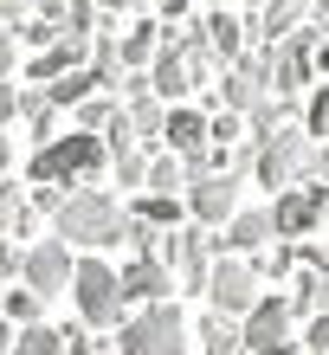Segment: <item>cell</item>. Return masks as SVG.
<instances>
[{"label": "cell", "mask_w": 329, "mask_h": 355, "mask_svg": "<svg viewBox=\"0 0 329 355\" xmlns=\"http://www.w3.org/2000/svg\"><path fill=\"white\" fill-rule=\"evenodd\" d=\"M19 116L33 123L39 149H46V142H52V97H46V91H19Z\"/></svg>", "instance_id": "26"}, {"label": "cell", "mask_w": 329, "mask_h": 355, "mask_svg": "<svg viewBox=\"0 0 329 355\" xmlns=\"http://www.w3.org/2000/svg\"><path fill=\"white\" fill-rule=\"evenodd\" d=\"M142 187H149V194H181V187H188V162L168 155V149L149 155V181H142Z\"/></svg>", "instance_id": "21"}, {"label": "cell", "mask_w": 329, "mask_h": 355, "mask_svg": "<svg viewBox=\"0 0 329 355\" xmlns=\"http://www.w3.org/2000/svg\"><path fill=\"white\" fill-rule=\"evenodd\" d=\"M104 162H110V149H104V136H85V130H65V136H52L46 149L33 155V181L39 187H58L65 194V181H97L104 175Z\"/></svg>", "instance_id": "3"}, {"label": "cell", "mask_w": 329, "mask_h": 355, "mask_svg": "<svg viewBox=\"0 0 329 355\" xmlns=\"http://www.w3.org/2000/svg\"><path fill=\"white\" fill-rule=\"evenodd\" d=\"M265 97H272L265 58H239V65H226V78H220V110H233V116H252Z\"/></svg>", "instance_id": "10"}, {"label": "cell", "mask_w": 329, "mask_h": 355, "mask_svg": "<svg viewBox=\"0 0 329 355\" xmlns=\"http://www.w3.org/2000/svg\"><path fill=\"white\" fill-rule=\"evenodd\" d=\"M13 116H19V91L0 85V123H13Z\"/></svg>", "instance_id": "37"}, {"label": "cell", "mask_w": 329, "mask_h": 355, "mask_svg": "<svg viewBox=\"0 0 329 355\" xmlns=\"http://www.w3.org/2000/svg\"><path fill=\"white\" fill-rule=\"evenodd\" d=\"M97 91H104V85H97V71H91V65H85V71H71V78H58V85H46L52 110H78V103H91Z\"/></svg>", "instance_id": "19"}, {"label": "cell", "mask_w": 329, "mask_h": 355, "mask_svg": "<svg viewBox=\"0 0 329 355\" xmlns=\"http://www.w3.org/2000/svg\"><path fill=\"white\" fill-rule=\"evenodd\" d=\"M245 130V116H233V110H213V149H220V142H233Z\"/></svg>", "instance_id": "35"}, {"label": "cell", "mask_w": 329, "mask_h": 355, "mask_svg": "<svg viewBox=\"0 0 329 355\" xmlns=\"http://www.w3.org/2000/svg\"><path fill=\"white\" fill-rule=\"evenodd\" d=\"M130 7H142V0H97V13H104V19H116V13H130Z\"/></svg>", "instance_id": "38"}, {"label": "cell", "mask_w": 329, "mask_h": 355, "mask_svg": "<svg viewBox=\"0 0 329 355\" xmlns=\"http://www.w3.org/2000/svg\"><path fill=\"white\" fill-rule=\"evenodd\" d=\"M317 226V200H310V187H291V194H278L272 200V239H303Z\"/></svg>", "instance_id": "15"}, {"label": "cell", "mask_w": 329, "mask_h": 355, "mask_svg": "<svg viewBox=\"0 0 329 355\" xmlns=\"http://www.w3.org/2000/svg\"><path fill=\"white\" fill-rule=\"evenodd\" d=\"M116 52H123V71H149L155 52H161V19H136V26L116 39Z\"/></svg>", "instance_id": "18"}, {"label": "cell", "mask_w": 329, "mask_h": 355, "mask_svg": "<svg viewBox=\"0 0 329 355\" xmlns=\"http://www.w3.org/2000/svg\"><path fill=\"white\" fill-rule=\"evenodd\" d=\"M317 71L329 78V39H323V46H317Z\"/></svg>", "instance_id": "42"}, {"label": "cell", "mask_w": 329, "mask_h": 355, "mask_svg": "<svg viewBox=\"0 0 329 355\" xmlns=\"http://www.w3.org/2000/svg\"><path fill=\"white\" fill-rule=\"evenodd\" d=\"M207 304L213 317H252V310L265 304V271L252 259H213V278H207Z\"/></svg>", "instance_id": "7"}, {"label": "cell", "mask_w": 329, "mask_h": 355, "mask_svg": "<svg viewBox=\"0 0 329 355\" xmlns=\"http://www.w3.org/2000/svg\"><path fill=\"white\" fill-rule=\"evenodd\" d=\"M303 7H317V13H329V0H303Z\"/></svg>", "instance_id": "43"}, {"label": "cell", "mask_w": 329, "mask_h": 355, "mask_svg": "<svg viewBox=\"0 0 329 355\" xmlns=\"http://www.w3.org/2000/svg\"><path fill=\"white\" fill-rule=\"evenodd\" d=\"M71 271H78V259H71L65 239H39V245H26V271H19V284H26L39 304H52V297L71 291Z\"/></svg>", "instance_id": "8"}, {"label": "cell", "mask_w": 329, "mask_h": 355, "mask_svg": "<svg viewBox=\"0 0 329 355\" xmlns=\"http://www.w3.org/2000/svg\"><path fill=\"white\" fill-rule=\"evenodd\" d=\"M136 220H149L155 233H161V226H175V220H181V200H175V194H149V200L136 207Z\"/></svg>", "instance_id": "27"}, {"label": "cell", "mask_w": 329, "mask_h": 355, "mask_svg": "<svg viewBox=\"0 0 329 355\" xmlns=\"http://www.w3.org/2000/svg\"><path fill=\"white\" fill-rule=\"evenodd\" d=\"M130 123H136V136L161 142V123H168V103H161L155 91H149V97H130Z\"/></svg>", "instance_id": "23"}, {"label": "cell", "mask_w": 329, "mask_h": 355, "mask_svg": "<svg viewBox=\"0 0 329 355\" xmlns=\"http://www.w3.org/2000/svg\"><path fill=\"white\" fill-rule=\"evenodd\" d=\"M291 310H297V317H329V271H303Z\"/></svg>", "instance_id": "22"}, {"label": "cell", "mask_w": 329, "mask_h": 355, "mask_svg": "<svg viewBox=\"0 0 329 355\" xmlns=\"http://www.w3.org/2000/svg\"><path fill=\"white\" fill-rule=\"evenodd\" d=\"M188 214H194V226L220 233V226L239 214V181H233V175H207V181H194V187H188Z\"/></svg>", "instance_id": "11"}, {"label": "cell", "mask_w": 329, "mask_h": 355, "mask_svg": "<svg viewBox=\"0 0 329 355\" xmlns=\"http://www.w3.org/2000/svg\"><path fill=\"white\" fill-rule=\"evenodd\" d=\"M71 304H78V317H85V329H123V317H130L123 284H116V271L104 259H78V271H71Z\"/></svg>", "instance_id": "5"}, {"label": "cell", "mask_w": 329, "mask_h": 355, "mask_svg": "<svg viewBox=\"0 0 329 355\" xmlns=\"http://www.w3.org/2000/svg\"><path fill=\"white\" fill-rule=\"evenodd\" d=\"M7 355H65V329H46V323H39V329H19Z\"/></svg>", "instance_id": "25"}, {"label": "cell", "mask_w": 329, "mask_h": 355, "mask_svg": "<svg viewBox=\"0 0 329 355\" xmlns=\"http://www.w3.org/2000/svg\"><path fill=\"white\" fill-rule=\"evenodd\" d=\"M303 355H329V317H310V329H303Z\"/></svg>", "instance_id": "34"}, {"label": "cell", "mask_w": 329, "mask_h": 355, "mask_svg": "<svg viewBox=\"0 0 329 355\" xmlns=\"http://www.w3.org/2000/svg\"><path fill=\"white\" fill-rule=\"evenodd\" d=\"M161 142H168V155H200V149H213V116L175 103L168 123H161Z\"/></svg>", "instance_id": "14"}, {"label": "cell", "mask_w": 329, "mask_h": 355, "mask_svg": "<svg viewBox=\"0 0 329 355\" xmlns=\"http://www.w3.org/2000/svg\"><path fill=\"white\" fill-rule=\"evenodd\" d=\"M220 245V259H245V252H258V245H272V207H245V214L226 220V233H213Z\"/></svg>", "instance_id": "12"}, {"label": "cell", "mask_w": 329, "mask_h": 355, "mask_svg": "<svg viewBox=\"0 0 329 355\" xmlns=\"http://www.w3.org/2000/svg\"><path fill=\"white\" fill-rule=\"evenodd\" d=\"M19 220H26V194H19L13 181H0V233H13Z\"/></svg>", "instance_id": "30"}, {"label": "cell", "mask_w": 329, "mask_h": 355, "mask_svg": "<svg viewBox=\"0 0 329 355\" xmlns=\"http://www.w3.org/2000/svg\"><path fill=\"white\" fill-rule=\"evenodd\" d=\"M39 7L46 0H0V26H26V19H39Z\"/></svg>", "instance_id": "33"}, {"label": "cell", "mask_w": 329, "mask_h": 355, "mask_svg": "<svg viewBox=\"0 0 329 355\" xmlns=\"http://www.w3.org/2000/svg\"><path fill=\"white\" fill-rule=\"evenodd\" d=\"M310 200H317V220H329V187L323 181H310Z\"/></svg>", "instance_id": "39"}, {"label": "cell", "mask_w": 329, "mask_h": 355, "mask_svg": "<svg viewBox=\"0 0 329 355\" xmlns=\"http://www.w3.org/2000/svg\"><path fill=\"white\" fill-rule=\"evenodd\" d=\"M303 123H310V142H317V136H329V78H323V91L303 103Z\"/></svg>", "instance_id": "31"}, {"label": "cell", "mask_w": 329, "mask_h": 355, "mask_svg": "<svg viewBox=\"0 0 329 355\" xmlns=\"http://www.w3.org/2000/svg\"><path fill=\"white\" fill-rule=\"evenodd\" d=\"M110 116H116V103H110V97H91V103H78V130H85V136L110 130Z\"/></svg>", "instance_id": "29"}, {"label": "cell", "mask_w": 329, "mask_h": 355, "mask_svg": "<svg viewBox=\"0 0 329 355\" xmlns=\"http://www.w3.org/2000/svg\"><path fill=\"white\" fill-rule=\"evenodd\" d=\"M200 39H207V52L220 65H239L245 58V19H233V13H207L200 19Z\"/></svg>", "instance_id": "17"}, {"label": "cell", "mask_w": 329, "mask_h": 355, "mask_svg": "<svg viewBox=\"0 0 329 355\" xmlns=\"http://www.w3.org/2000/svg\"><path fill=\"white\" fill-rule=\"evenodd\" d=\"M291 123H297V103H291V97H265L258 110H252V136H258V149H265L278 130H291Z\"/></svg>", "instance_id": "20"}, {"label": "cell", "mask_w": 329, "mask_h": 355, "mask_svg": "<svg viewBox=\"0 0 329 355\" xmlns=\"http://www.w3.org/2000/svg\"><path fill=\"white\" fill-rule=\"evenodd\" d=\"M116 355H194L188 317H181L175 304H149V310H136V317H123Z\"/></svg>", "instance_id": "4"}, {"label": "cell", "mask_w": 329, "mask_h": 355, "mask_svg": "<svg viewBox=\"0 0 329 355\" xmlns=\"http://www.w3.org/2000/svg\"><path fill=\"white\" fill-rule=\"evenodd\" d=\"M13 78V46H7V33H0V85Z\"/></svg>", "instance_id": "40"}, {"label": "cell", "mask_w": 329, "mask_h": 355, "mask_svg": "<svg viewBox=\"0 0 329 355\" xmlns=\"http://www.w3.org/2000/svg\"><path fill=\"white\" fill-rule=\"evenodd\" d=\"M252 175H258L265 187H272V200H278V194H291L297 181L329 175V149H323V142H310V130H278V136L258 149Z\"/></svg>", "instance_id": "2"}, {"label": "cell", "mask_w": 329, "mask_h": 355, "mask_svg": "<svg viewBox=\"0 0 329 355\" xmlns=\"http://www.w3.org/2000/svg\"><path fill=\"white\" fill-rule=\"evenodd\" d=\"M136 181H149V155H142V149L116 155V187H136Z\"/></svg>", "instance_id": "32"}, {"label": "cell", "mask_w": 329, "mask_h": 355, "mask_svg": "<svg viewBox=\"0 0 329 355\" xmlns=\"http://www.w3.org/2000/svg\"><path fill=\"white\" fill-rule=\"evenodd\" d=\"M85 58H91V46H78V39H65V46H52V52H39L33 65H26V78L39 91L46 85H58V78H71V71H85Z\"/></svg>", "instance_id": "16"}, {"label": "cell", "mask_w": 329, "mask_h": 355, "mask_svg": "<svg viewBox=\"0 0 329 355\" xmlns=\"http://www.w3.org/2000/svg\"><path fill=\"white\" fill-rule=\"evenodd\" d=\"M19 271H26V252L13 239H0V278H19Z\"/></svg>", "instance_id": "36"}, {"label": "cell", "mask_w": 329, "mask_h": 355, "mask_svg": "<svg viewBox=\"0 0 329 355\" xmlns=\"http://www.w3.org/2000/svg\"><path fill=\"white\" fill-rule=\"evenodd\" d=\"M323 19H303V26L284 39V46H272V52H258L265 58V78H272V91L278 97H297L303 85H310V71H317V46H323Z\"/></svg>", "instance_id": "6"}, {"label": "cell", "mask_w": 329, "mask_h": 355, "mask_svg": "<svg viewBox=\"0 0 329 355\" xmlns=\"http://www.w3.org/2000/svg\"><path fill=\"white\" fill-rule=\"evenodd\" d=\"M123 220L130 214L116 207V194H104V187H71V194L58 200V214H52V233L65 245H116Z\"/></svg>", "instance_id": "1"}, {"label": "cell", "mask_w": 329, "mask_h": 355, "mask_svg": "<svg viewBox=\"0 0 329 355\" xmlns=\"http://www.w3.org/2000/svg\"><path fill=\"white\" fill-rule=\"evenodd\" d=\"M19 33H26V46H33V52H52V46H65V26H58V19H46V13H39V19H26Z\"/></svg>", "instance_id": "28"}, {"label": "cell", "mask_w": 329, "mask_h": 355, "mask_svg": "<svg viewBox=\"0 0 329 355\" xmlns=\"http://www.w3.org/2000/svg\"><path fill=\"white\" fill-rule=\"evenodd\" d=\"M252 7H265V0H252Z\"/></svg>", "instance_id": "44"}, {"label": "cell", "mask_w": 329, "mask_h": 355, "mask_svg": "<svg viewBox=\"0 0 329 355\" xmlns=\"http://www.w3.org/2000/svg\"><path fill=\"white\" fill-rule=\"evenodd\" d=\"M116 284H123V304H168V284H175V271L161 265V259H130L116 271Z\"/></svg>", "instance_id": "13"}, {"label": "cell", "mask_w": 329, "mask_h": 355, "mask_svg": "<svg viewBox=\"0 0 329 355\" xmlns=\"http://www.w3.org/2000/svg\"><path fill=\"white\" fill-rule=\"evenodd\" d=\"M297 310L291 297H265L252 317H245V355H284V349H297Z\"/></svg>", "instance_id": "9"}, {"label": "cell", "mask_w": 329, "mask_h": 355, "mask_svg": "<svg viewBox=\"0 0 329 355\" xmlns=\"http://www.w3.org/2000/svg\"><path fill=\"white\" fill-rule=\"evenodd\" d=\"M7 168H13V142L0 136V181H7Z\"/></svg>", "instance_id": "41"}, {"label": "cell", "mask_w": 329, "mask_h": 355, "mask_svg": "<svg viewBox=\"0 0 329 355\" xmlns=\"http://www.w3.org/2000/svg\"><path fill=\"white\" fill-rule=\"evenodd\" d=\"M39 310H46V304H39L26 284H19V291L7 284V297H0V317H7V323H19V329H39Z\"/></svg>", "instance_id": "24"}]
</instances>
